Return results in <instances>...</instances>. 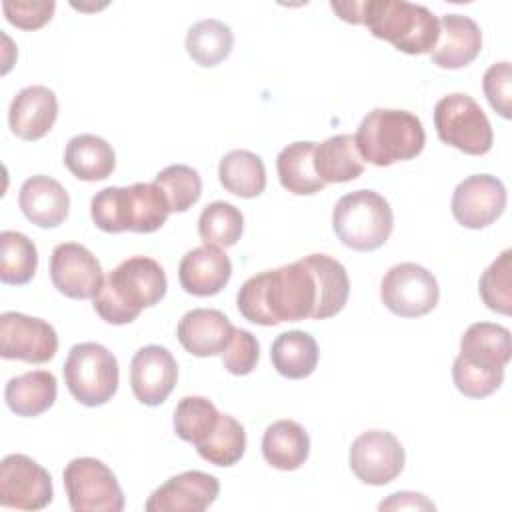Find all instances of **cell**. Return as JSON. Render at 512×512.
Segmentation results:
<instances>
[{"label": "cell", "mask_w": 512, "mask_h": 512, "mask_svg": "<svg viewBox=\"0 0 512 512\" xmlns=\"http://www.w3.org/2000/svg\"><path fill=\"white\" fill-rule=\"evenodd\" d=\"M218 408L204 396H184L174 410V432L180 440L200 444L216 426Z\"/></svg>", "instance_id": "obj_36"}, {"label": "cell", "mask_w": 512, "mask_h": 512, "mask_svg": "<svg viewBox=\"0 0 512 512\" xmlns=\"http://www.w3.org/2000/svg\"><path fill=\"white\" fill-rule=\"evenodd\" d=\"M260 358V344L256 336L244 328H234L232 340L222 352L224 368L234 376L250 374Z\"/></svg>", "instance_id": "obj_39"}, {"label": "cell", "mask_w": 512, "mask_h": 512, "mask_svg": "<svg viewBox=\"0 0 512 512\" xmlns=\"http://www.w3.org/2000/svg\"><path fill=\"white\" fill-rule=\"evenodd\" d=\"M244 230L242 212L224 200L208 204L198 218V236L206 246L230 248L234 246Z\"/></svg>", "instance_id": "obj_34"}, {"label": "cell", "mask_w": 512, "mask_h": 512, "mask_svg": "<svg viewBox=\"0 0 512 512\" xmlns=\"http://www.w3.org/2000/svg\"><path fill=\"white\" fill-rule=\"evenodd\" d=\"M380 510H434L436 506L418 492H396L378 504Z\"/></svg>", "instance_id": "obj_42"}, {"label": "cell", "mask_w": 512, "mask_h": 512, "mask_svg": "<svg viewBox=\"0 0 512 512\" xmlns=\"http://www.w3.org/2000/svg\"><path fill=\"white\" fill-rule=\"evenodd\" d=\"M394 228L388 200L374 190L344 194L332 212V230L338 240L358 252H370L386 244Z\"/></svg>", "instance_id": "obj_6"}, {"label": "cell", "mask_w": 512, "mask_h": 512, "mask_svg": "<svg viewBox=\"0 0 512 512\" xmlns=\"http://www.w3.org/2000/svg\"><path fill=\"white\" fill-rule=\"evenodd\" d=\"M56 394V376L48 370H32L14 376L6 382L4 388L6 406L22 418H34L52 408V404L56 402Z\"/></svg>", "instance_id": "obj_23"}, {"label": "cell", "mask_w": 512, "mask_h": 512, "mask_svg": "<svg viewBox=\"0 0 512 512\" xmlns=\"http://www.w3.org/2000/svg\"><path fill=\"white\" fill-rule=\"evenodd\" d=\"M482 88L488 104L496 110L498 116L504 120L512 118L510 110V94H512V68L510 62H496L492 64L482 78Z\"/></svg>", "instance_id": "obj_40"}, {"label": "cell", "mask_w": 512, "mask_h": 512, "mask_svg": "<svg viewBox=\"0 0 512 512\" xmlns=\"http://www.w3.org/2000/svg\"><path fill=\"white\" fill-rule=\"evenodd\" d=\"M18 206L32 224L40 228H56L68 216L70 196L58 180L36 174L20 186Z\"/></svg>", "instance_id": "obj_22"}, {"label": "cell", "mask_w": 512, "mask_h": 512, "mask_svg": "<svg viewBox=\"0 0 512 512\" xmlns=\"http://www.w3.org/2000/svg\"><path fill=\"white\" fill-rule=\"evenodd\" d=\"M362 160L374 166H392L416 158L426 144L420 118L408 110L374 108L368 112L354 136Z\"/></svg>", "instance_id": "obj_5"}, {"label": "cell", "mask_w": 512, "mask_h": 512, "mask_svg": "<svg viewBox=\"0 0 512 512\" xmlns=\"http://www.w3.org/2000/svg\"><path fill=\"white\" fill-rule=\"evenodd\" d=\"M58 118V98L48 86H26L10 102L8 126L22 140L44 138Z\"/></svg>", "instance_id": "obj_18"}, {"label": "cell", "mask_w": 512, "mask_h": 512, "mask_svg": "<svg viewBox=\"0 0 512 512\" xmlns=\"http://www.w3.org/2000/svg\"><path fill=\"white\" fill-rule=\"evenodd\" d=\"M358 24H364L372 36L412 56L432 52L440 34V20L426 6L406 0L360 2Z\"/></svg>", "instance_id": "obj_4"}, {"label": "cell", "mask_w": 512, "mask_h": 512, "mask_svg": "<svg viewBox=\"0 0 512 512\" xmlns=\"http://www.w3.org/2000/svg\"><path fill=\"white\" fill-rule=\"evenodd\" d=\"M232 334L234 326L228 316L214 308H194L186 312L176 328L182 348L198 358L222 354L230 344Z\"/></svg>", "instance_id": "obj_19"}, {"label": "cell", "mask_w": 512, "mask_h": 512, "mask_svg": "<svg viewBox=\"0 0 512 512\" xmlns=\"http://www.w3.org/2000/svg\"><path fill=\"white\" fill-rule=\"evenodd\" d=\"M64 488L74 512H122L124 494L116 474L98 458L82 456L66 464Z\"/></svg>", "instance_id": "obj_9"}, {"label": "cell", "mask_w": 512, "mask_h": 512, "mask_svg": "<svg viewBox=\"0 0 512 512\" xmlns=\"http://www.w3.org/2000/svg\"><path fill=\"white\" fill-rule=\"evenodd\" d=\"M232 276L230 258L216 246H198L186 252L178 266L180 286L192 296L218 294Z\"/></svg>", "instance_id": "obj_21"}, {"label": "cell", "mask_w": 512, "mask_h": 512, "mask_svg": "<svg viewBox=\"0 0 512 512\" xmlns=\"http://www.w3.org/2000/svg\"><path fill=\"white\" fill-rule=\"evenodd\" d=\"M270 360L280 376L302 380L318 366V344L308 332L288 330L278 334L272 342Z\"/></svg>", "instance_id": "obj_28"}, {"label": "cell", "mask_w": 512, "mask_h": 512, "mask_svg": "<svg viewBox=\"0 0 512 512\" xmlns=\"http://www.w3.org/2000/svg\"><path fill=\"white\" fill-rule=\"evenodd\" d=\"M38 268L36 244L22 232H0V280L10 286L28 284Z\"/></svg>", "instance_id": "obj_32"}, {"label": "cell", "mask_w": 512, "mask_h": 512, "mask_svg": "<svg viewBox=\"0 0 512 512\" xmlns=\"http://www.w3.org/2000/svg\"><path fill=\"white\" fill-rule=\"evenodd\" d=\"M310 454V438L304 426L294 420L272 422L262 436V456L276 470H296Z\"/></svg>", "instance_id": "obj_24"}, {"label": "cell", "mask_w": 512, "mask_h": 512, "mask_svg": "<svg viewBox=\"0 0 512 512\" xmlns=\"http://www.w3.org/2000/svg\"><path fill=\"white\" fill-rule=\"evenodd\" d=\"M220 492L216 476L186 470L158 486L144 504L146 512H202L214 504Z\"/></svg>", "instance_id": "obj_17"}, {"label": "cell", "mask_w": 512, "mask_h": 512, "mask_svg": "<svg viewBox=\"0 0 512 512\" xmlns=\"http://www.w3.org/2000/svg\"><path fill=\"white\" fill-rule=\"evenodd\" d=\"M170 210L154 182L130 186H108L92 196L90 216L106 234L138 232L150 234L164 226Z\"/></svg>", "instance_id": "obj_3"}, {"label": "cell", "mask_w": 512, "mask_h": 512, "mask_svg": "<svg viewBox=\"0 0 512 512\" xmlns=\"http://www.w3.org/2000/svg\"><path fill=\"white\" fill-rule=\"evenodd\" d=\"M64 164L78 180L96 182L112 174L116 154L104 138L96 134H78L66 144Z\"/></svg>", "instance_id": "obj_25"}, {"label": "cell", "mask_w": 512, "mask_h": 512, "mask_svg": "<svg viewBox=\"0 0 512 512\" xmlns=\"http://www.w3.org/2000/svg\"><path fill=\"white\" fill-rule=\"evenodd\" d=\"M482 50L480 26L462 14H444L440 18V34L434 50L430 52L432 62L444 70H458L478 58Z\"/></svg>", "instance_id": "obj_20"}, {"label": "cell", "mask_w": 512, "mask_h": 512, "mask_svg": "<svg viewBox=\"0 0 512 512\" xmlns=\"http://www.w3.org/2000/svg\"><path fill=\"white\" fill-rule=\"evenodd\" d=\"M478 292L488 310L512 312V250H504L480 276Z\"/></svg>", "instance_id": "obj_37"}, {"label": "cell", "mask_w": 512, "mask_h": 512, "mask_svg": "<svg viewBox=\"0 0 512 512\" xmlns=\"http://www.w3.org/2000/svg\"><path fill=\"white\" fill-rule=\"evenodd\" d=\"M314 170L324 184L356 180L364 172V160L358 154L354 136L336 134L316 144Z\"/></svg>", "instance_id": "obj_26"}, {"label": "cell", "mask_w": 512, "mask_h": 512, "mask_svg": "<svg viewBox=\"0 0 512 512\" xmlns=\"http://www.w3.org/2000/svg\"><path fill=\"white\" fill-rule=\"evenodd\" d=\"M382 304L396 316L418 318L432 312L440 298V288L430 270L414 262L392 266L380 282Z\"/></svg>", "instance_id": "obj_10"}, {"label": "cell", "mask_w": 512, "mask_h": 512, "mask_svg": "<svg viewBox=\"0 0 512 512\" xmlns=\"http://www.w3.org/2000/svg\"><path fill=\"white\" fill-rule=\"evenodd\" d=\"M246 450V432L244 426L230 414H222L214 426V430L196 444V452L202 460L214 466H234L240 462Z\"/></svg>", "instance_id": "obj_33"}, {"label": "cell", "mask_w": 512, "mask_h": 512, "mask_svg": "<svg viewBox=\"0 0 512 512\" xmlns=\"http://www.w3.org/2000/svg\"><path fill=\"white\" fill-rule=\"evenodd\" d=\"M452 216L470 230H480L496 222L506 208V186L492 174L464 178L452 194Z\"/></svg>", "instance_id": "obj_15"}, {"label": "cell", "mask_w": 512, "mask_h": 512, "mask_svg": "<svg viewBox=\"0 0 512 512\" xmlns=\"http://www.w3.org/2000/svg\"><path fill=\"white\" fill-rule=\"evenodd\" d=\"M2 10L6 20L20 30H38L50 22L56 4L40 0H4Z\"/></svg>", "instance_id": "obj_41"}, {"label": "cell", "mask_w": 512, "mask_h": 512, "mask_svg": "<svg viewBox=\"0 0 512 512\" xmlns=\"http://www.w3.org/2000/svg\"><path fill=\"white\" fill-rule=\"evenodd\" d=\"M434 128L444 144L470 156H482L490 152L494 142L488 116L480 104L464 92L442 96L436 102Z\"/></svg>", "instance_id": "obj_8"}, {"label": "cell", "mask_w": 512, "mask_h": 512, "mask_svg": "<svg viewBox=\"0 0 512 512\" xmlns=\"http://www.w3.org/2000/svg\"><path fill=\"white\" fill-rule=\"evenodd\" d=\"M178 364L166 346H142L130 362V388L144 406H160L174 390Z\"/></svg>", "instance_id": "obj_16"}, {"label": "cell", "mask_w": 512, "mask_h": 512, "mask_svg": "<svg viewBox=\"0 0 512 512\" xmlns=\"http://www.w3.org/2000/svg\"><path fill=\"white\" fill-rule=\"evenodd\" d=\"M52 476L26 454H8L0 462V506L42 510L52 502Z\"/></svg>", "instance_id": "obj_11"}, {"label": "cell", "mask_w": 512, "mask_h": 512, "mask_svg": "<svg viewBox=\"0 0 512 512\" xmlns=\"http://www.w3.org/2000/svg\"><path fill=\"white\" fill-rule=\"evenodd\" d=\"M164 268L148 256H132L120 262L92 298L96 314L108 324H130L144 308L156 306L166 296Z\"/></svg>", "instance_id": "obj_2"}, {"label": "cell", "mask_w": 512, "mask_h": 512, "mask_svg": "<svg viewBox=\"0 0 512 512\" xmlns=\"http://www.w3.org/2000/svg\"><path fill=\"white\" fill-rule=\"evenodd\" d=\"M314 150L316 142L304 140L292 142L280 150L276 170L284 190L296 196H312L326 186L314 170Z\"/></svg>", "instance_id": "obj_29"}, {"label": "cell", "mask_w": 512, "mask_h": 512, "mask_svg": "<svg viewBox=\"0 0 512 512\" xmlns=\"http://www.w3.org/2000/svg\"><path fill=\"white\" fill-rule=\"evenodd\" d=\"M218 180L234 196L256 198L266 188V168L258 154L250 150H232L218 164Z\"/></svg>", "instance_id": "obj_30"}, {"label": "cell", "mask_w": 512, "mask_h": 512, "mask_svg": "<svg viewBox=\"0 0 512 512\" xmlns=\"http://www.w3.org/2000/svg\"><path fill=\"white\" fill-rule=\"evenodd\" d=\"M50 280L60 294L74 300H88L100 292L104 274L98 258L86 246L62 242L50 256Z\"/></svg>", "instance_id": "obj_14"}, {"label": "cell", "mask_w": 512, "mask_h": 512, "mask_svg": "<svg viewBox=\"0 0 512 512\" xmlns=\"http://www.w3.org/2000/svg\"><path fill=\"white\" fill-rule=\"evenodd\" d=\"M234 46V34L228 24L216 18H206L188 28L186 52L202 68H212L224 62Z\"/></svg>", "instance_id": "obj_31"}, {"label": "cell", "mask_w": 512, "mask_h": 512, "mask_svg": "<svg viewBox=\"0 0 512 512\" xmlns=\"http://www.w3.org/2000/svg\"><path fill=\"white\" fill-rule=\"evenodd\" d=\"M460 356L486 368H506L512 356L510 330L492 322L468 326L460 338Z\"/></svg>", "instance_id": "obj_27"}, {"label": "cell", "mask_w": 512, "mask_h": 512, "mask_svg": "<svg viewBox=\"0 0 512 512\" xmlns=\"http://www.w3.org/2000/svg\"><path fill=\"white\" fill-rule=\"evenodd\" d=\"M56 350L58 334L46 320L20 312L0 314V356L4 360L44 364L54 358Z\"/></svg>", "instance_id": "obj_12"}, {"label": "cell", "mask_w": 512, "mask_h": 512, "mask_svg": "<svg viewBox=\"0 0 512 512\" xmlns=\"http://www.w3.org/2000/svg\"><path fill=\"white\" fill-rule=\"evenodd\" d=\"M348 462L360 482L384 486L402 472L406 454L392 432L366 430L352 442Z\"/></svg>", "instance_id": "obj_13"}, {"label": "cell", "mask_w": 512, "mask_h": 512, "mask_svg": "<svg viewBox=\"0 0 512 512\" xmlns=\"http://www.w3.org/2000/svg\"><path fill=\"white\" fill-rule=\"evenodd\" d=\"M348 296L346 268L328 254H308L250 276L236 294V306L248 322L276 326L336 316L346 306Z\"/></svg>", "instance_id": "obj_1"}, {"label": "cell", "mask_w": 512, "mask_h": 512, "mask_svg": "<svg viewBox=\"0 0 512 512\" xmlns=\"http://www.w3.org/2000/svg\"><path fill=\"white\" fill-rule=\"evenodd\" d=\"M452 380L460 394L480 400L500 388L504 380V368H486L458 354L452 364Z\"/></svg>", "instance_id": "obj_38"}, {"label": "cell", "mask_w": 512, "mask_h": 512, "mask_svg": "<svg viewBox=\"0 0 512 512\" xmlns=\"http://www.w3.org/2000/svg\"><path fill=\"white\" fill-rule=\"evenodd\" d=\"M62 370L74 400L88 408L106 404L118 390V360L98 342L74 344Z\"/></svg>", "instance_id": "obj_7"}, {"label": "cell", "mask_w": 512, "mask_h": 512, "mask_svg": "<svg viewBox=\"0 0 512 512\" xmlns=\"http://www.w3.org/2000/svg\"><path fill=\"white\" fill-rule=\"evenodd\" d=\"M170 212H186L202 194V178L188 164H170L154 178Z\"/></svg>", "instance_id": "obj_35"}]
</instances>
